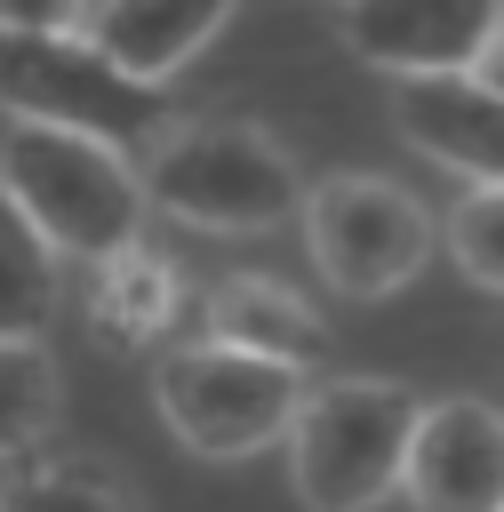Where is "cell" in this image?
<instances>
[{
  "instance_id": "obj_1",
  "label": "cell",
  "mask_w": 504,
  "mask_h": 512,
  "mask_svg": "<svg viewBox=\"0 0 504 512\" xmlns=\"http://www.w3.org/2000/svg\"><path fill=\"white\" fill-rule=\"evenodd\" d=\"M0 184L56 240V256H80V264H104L120 248H136L144 224H152L144 160H128V144L88 136V128L16 120L0 136Z\"/></svg>"
},
{
  "instance_id": "obj_2",
  "label": "cell",
  "mask_w": 504,
  "mask_h": 512,
  "mask_svg": "<svg viewBox=\"0 0 504 512\" xmlns=\"http://www.w3.org/2000/svg\"><path fill=\"white\" fill-rule=\"evenodd\" d=\"M424 400L400 376H312L288 424V488L304 512H376L408 480Z\"/></svg>"
},
{
  "instance_id": "obj_3",
  "label": "cell",
  "mask_w": 504,
  "mask_h": 512,
  "mask_svg": "<svg viewBox=\"0 0 504 512\" xmlns=\"http://www.w3.org/2000/svg\"><path fill=\"white\" fill-rule=\"evenodd\" d=\"M144 192L160 216L192 224V232H280L288 216H304V168L280 136H264L256 120H176L160 144H144Z\"/></svg>"
},
{
  "instance_id": "obj_4",
  "label": "cell",
  "mask_w": 504,
  "mask_h": 512,
  "mask_svg": "<svg viewBox=\"0 0 504 512\" xmlns=\"http://www.w3.org/2000/svg\"><path fill=\"white\" fill-rule=\"evenodd\" d=\"M304 384H312V368L240 352V344H216V336L152 352V408L208 464H232V456H256V448L288 440Z\"/></svg>"
},
{
  "instance_id": "obj_5",
  "label": "cell",
  "mask_w": 504,
  "mask_h": 512,
  "mask_svg": "<svg viewBox=\"0 0 504 512\" xmlns=\"http://www.w3.org/2000/svg\"><path fill=\"white\" fill-rule=\"evenodd\" d=\"M0 112L88 128L112 144H160L184 120L160 80H136L88 32H24V24H0Z\"/></svg>"
},
{
  "instance_id": "obj_6",
  "label": "cell",
  "mask_w": 504,
  "mask_h": 512,
  "mask_svg": "<svg viewBox=\"0 0 504 512\" xmlns=\"http://www.w3.org/2000/svg\"><path fill=\"white\" fill-rule=\"evenodd\" d=\"M304 248H312V264H320V280L336 288V296H352V304H384V296H400L416 272H424V256H432V240H440V224L424 216V200L400 184V176H376V168H336V176H320L312 192H304Z\"/></svg>"
},
{
  "instance_id": "obj_7",
  "label": "cell",
  "mask_w": 504,
  "mask_h": 512,
  "mask_svg": "<svg viewBox=\"0 0 504 512\" xmlns=\"http://www.w3.org/2000/svg\"><path fill=\"white\" fill-rule=\"evenodd\" d=\"M408 512H504V408L496 400H424L408 440Z\"/></svg>"
},
{
  "instance_id": "obj_8",
  "label": "cell",
  "mask_w": 504,
  "mask_h": 512,
  "mask_svg": "<svg viewBox=\"0 0 504 512\" xmlns=\"http://www.w3.org/2000/svg\"><path fill=\"white\" fill-rule=\"evenodd\" d=\"M504 24V0H344V48L384 80L472 72L480 40Z\"/></svg>"
},
{
  "instance_id": "obj_9",
  "label": "cell",
  "mask_w": 504,
  "mask_h": 512,
  "mask_svg": "<svg viewBox=\"0 0 504 512\" xmlns=\"http://www.w3.org/2000/svg\"><path fill=\"white\" fill-rule=\"evenodd\" d=\"M392 120L432 168H448L464 184H504V96L480 88L472 72L392 80Z\"/></svg>"
},
{
  "instance_id": "obj_10",
  "label": "cell",
  "mask_w": 504,
  "mask_h": 512,
  "mask_svg": "<svg viewBox=\"0 0 504 512\" xmlns=\"http://www.w3.org/2000/svg\"><path fill=\"white\" fill-rule=\"evenodd\" d=\"M200 336L240 344V352H264V360H288V368H312V376H320L328 352H336L328 320H320L296 288L256 280V272H232V280H216V288L200 296Z\"/></svg>"
},
{
  "instance_id": "obj_11",
  "label": "cell",
  "mask_w": 504,
  "mask_h": 512,
  "mask_svg": "<svg viewBox=\"0 0 504 512\" xmlns=\"http://www.w3.org/2000/svg\"><path fill=\"white\" fill-rule=\"evenodd\" d=\"M232 8L240 0H96V16H88V40L112 56V64H128L136 80H176L224 24H232Z\"/></svg>"
},
{
  "instance_id": "obj_12",
  "label": "cell",
  "mask_w": 504,
  "mask_h": 512,
  "mask_svg": "<svg viewBox=\"0 0 504 512\" xmlns=\"http://www.w3.org/2000/svg\"><path fill=\"white\" fill-rule=\"evenodd\" d=\"M176 312H184V288H176V264L152 240L88 264V336L104 352H120V360L160 352L168 328H176Z\"/></svg>"
},
{
  "instance_id": "obj_13",
  "label": "cell",
  "mask_w": 504,
  "mask_h": 512,
  "mask_svg": "<svg viewBox=\"0 0 504 512\" xmlns=\"http://www.w3.org/2000/svg\"><path fill=\"white\" fill-rule=\"evenodd\" d=\"M64 296V256L56 240L24 216V200L0 184V336H48Z\"/></svg>"
},
{
  "instance_id": "obj_14",
  "label": "cell",
  "mask_w": 504,
  "mask_h": 512,
  "mask_svg": "<svg viewBox=\"0 0 504 512\" xmlns=\"http://www.w3.org/2000/svg\"><path fill=\"white\" fill-rule=\"evenodd\" d=\"M0 512H144V504H136V488H128L120 464L72 456V448H56V456L32 448L0 480Z\"/></svg>"
},
{
  "instance_id": "obj_15",
  "label": "cell",
  "mask_w": 504,
  "mask_h": 512,
  "mask_svg": "<svg viewBox=\"0 0 504 512\" xmlns=\"http://www.w3.org/2000/svg\"><path fill=\"white\" fill-rule=\"evenodd\" d=\"M56 416H64V368L48 336H0V464L48 448Z\"/></svg>"
},
{
  "instance_id": "obj_16",
  "label": "cell",
  "mask_w": 504,
  "mask_h": 512,
  "mask_svg": "<svg viewBox=\"0 0 504 512\" xmlns=\"http://www.w3.org/2000/svg\"><path fill=\"white\" fill-rule=\"evenodd\" d=\"M440 240H448V256L472 288L504 296V184H464L456 208L440 216Z\"/></svg>"
},
{
  "instance_id": "obj_17",
  "label": "cell",
  "mask_w": 504,
  "mask_h": 512,
  "mask_svg": "<svg viewBox=\"0 0 504 512\" xmlns=\"http://www.w3.org/2000/svg\"><path fill=\"white\" fill-rule=\"evenodd\" d=\"M96 0H0V24H24V32H88Z\"/></svg>"
},
{
  "instance_id": "obj_18",
  "label": "cell",
  "mask_w": 504,
  "mask_h": 512,
  "mask_svg": "<svg viewBox=\"0 0 504 512\" xmlns=\"http://www.w3.org/2000/svg\"><path fill=\"white\" fill-rule=\"evenodd\" d=\"M472 80H480V88H496V96H504V24H496V32H488V40H480V56H472Z\"/></svg>"
}]
</instances>
